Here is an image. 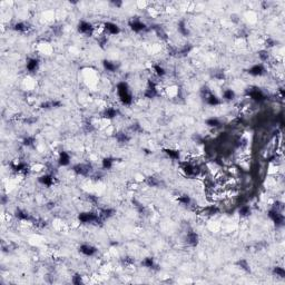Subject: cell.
Segmentation results:
<instances>
[{"label": "cell", "mask_w": 285, "mask_h": 285, "mask_svg": "<svg viewBox=\"0 0 285 285\" xmlns=\"http://www.w3.org/2000/svg\"><path fill=\"white\" fill-rule=\"evenodd\" d=\"M117 92L119 94V98L123 104L125 105H129L133 101V97L130 95V92L128 90V85L126 83H119L117 85Z\"/></svg>", "instance_id": "1"}, {"label": "cell", "mask_w": 285, "mask_h": 285, "mask_svg": "<svg viewBox=\"0 0 285 285\" xmlns=\"http://www.w3.org/2000/svg\"><path fill=\"white\" fill-rule=\"evenodd\" d=\"M78 218L81 223H95V222L99 221V216L96 215L95 213L86 212V213H80Z\"/></svg>", "instance_id": "2"}, {"label": "cell", "mask_w": 285, "mask_h": 285, "mask_svg": "<svg viewBox=\"0 0 285 285\" xmlns=\"http://www.w3.org/2000/svg\"><path fill=\"white\" fill-rule=\"evenodd\" d=\"M268 216L270 218H272V221L275 223L276 226H282L283 223H284V217H283V214H281L278 210H272V211L268 212Z\"/></svg>", "instance_id": "3"}, {"label": "cell", "mask_w": 285, "mask_h": 285, "mask_svg": "<svg viewBox=\"0 0 285 285\" xmlns=\"http://www.w3.org/2000/svg\"><path fill=\"white\" fill-rule=\"evenodd\" d=\"M92 29H94V27L89 23V22L87 21H80L78 25V30L79 32H81V34H86V35H89V34H92Z\"/></svg>", "instance_id": "4"}, {"label": "cell", "mask_w": 285, "mask_h": 285, "mask_svg": "<svg viewBox=\"0 0 285 285\" xmlns=\"http://www.w3.org/2000/svg\"><path fill=\"white\" fill-rule=\"evenodd\" d=\"M74 171L80 175H87L90 171V166L87 164H78V165L74 166Z\"/></svg>", "instance_id": "5"}, {"label": "cell", "mask_w": 285, "mask_h": 285, "mask_svg": "<svg viewBox=\"0 0 285 285\" xmlns=\"http://www.w3.org/2000/svg\"><path fill=\"white\" fill-rule=\"evenodd\" d=\"M129 26H130V28H132L133 30L137 31V32L143 31L145 28H146V25H145L144 22H141V20H137V19L132 20V21L129 22Z\"/></svg>", "instance_id": "6"}, {"label": "cell", "mask_w": 285, "mask_h": 285, "mask_svg": "<svg viewBox=\"0 0 285 285\" xmlns=\"http://www.w3.org/2000/svg\"><path fill=\"white\" fill-rule=\"evenodd\" d=\"M79 251H80L84 255H86V256H92V255H94L95 253H96L97 250L92 245L84 244V245H81L80 247H79Z\"/></svg>", "instance_id": "7"}, {"label": "cell", "mask_w": 285, "mask_h": 285, "mask_svg": "<svg viewBox=\"0 0 285 285\" xmlns=\"http://www.w3.org/2000/svg\"><path fill=\"white\" fill-rule=\"evenodd\" d=\"M248 95L251 96L252 99H254V100L256 101H262L265 99V95H264L263 92H262V90H259V89H253V90H251V92H248Z\"/></svg>", "instance_id": "8"}, {"label": "cell", "mask_w": 285, "mask_h": 285, "mask_svg": "<svg viewBox=\"0 0 285 285\" xmlns=\"http://www.w3.org/2000/svg\"><path fill=\"white\" fill-rule=\"evenodd\" d=\"M264 71H265V69H264L263 65H254L253 67H251L250 69H248V74L252 75V76H261V75L264 74Z\"/></svg>", "instance_id": "9"}, {"label": "cell", "mask_w": 285, "mask_h": 285, "mask_svg": "<svg viewBox=\"0 0 285 285\" xmlns=\"http://www.w3.org/2000/svg\"><path fill=\"white\" fill-rule=\"evenodd\" d=\"M105 29L106 31H108L109 34L111 35H117L119 32V27L116 25V23H113V22H106L105 25Z\"/></svg>", "instance_id": "10"}, {"label": "cell", "mask_w": 285, "mask_h": 285, "mask_svg": "<svg viewBox=\"0 0 285 285\" xmlns=\"http://www.w3.org/2000/svg\"><path fill=\"white\" fill-rule=\"evenodd\" d=\"M69 162H70V156H69V155H68L66 152H62V153H60V155H59V158H58V163H59V165H62V166H66V165H68V164H69Z\"/></svg>", "instance_id": "11"}, {"label": "cell", "mask_w": 285, "mask_h": 285, "mask_svg": "<svg viewBox=\"0 0 285 285\" xmlns=\"http://www.w3.org/2000/svg\"><path fill=\"white\" fill-rule=\"evenodd\" d=\"M186 240H187V243H188L189 245L195 246V245H197V243H198V235L194 232H189L188 234H187Z\"/></svg>", "instance_id": "12"}, {"label": "cell", "mask_w": 285, "mask_h": 285, "mask_svg": "<svg viewBox=\"0 0 285 285\" xmlns=\"http://www.w3.org/2000/svg\"><path fill=\"white\" fill-rule=\"evenodd\" d=\"M39 182L46 186H51L53 183V177L51 175H44L39 177Z\"/></svg>", "instance_id": "13"}, {"label": "cell", "mask_w": 285, "mask_h": 285, "mask_svg": "<svg viewBox=\"0 0 285 285\" xmlns=\"http://www.w3.org/2000/svg\"><path fill=\"white\" fill-rule=\"evenodd\" d=\"M117 114H118L117 109H115V108H107V109H105V111H104V117L108 119H111V118H115V117L117 116Z\"/></svg>", "instance_id": "14"}, {"label": "cell", "mask_w": 285, "mask_h": 285, "mask_svg": "<svg viewBox=\"0 0 285 285\" xmlns=\"http://www.w3.org/2000/svg\"><path fill=\"white\" fill-rule=\"evenodd\" d=\"M38 65H39V62L37 59H30L27 62V69L29 71H36L38 68Z\"/></svg>", "instance_id": "15"}, {"label": "cell", "mask_w": 285, "mask_h": 285, "mask_svg": "<svg viewBox=\"0 0 285 285\" xmlns=\"http://www.w3.org/2000/svg\"><path fill=\"white\" fill-rule=\"evenodd\" d=\"M103 66H104V68L107 71H111V73L117 69V66L113 62H109V60H104L103 62Z\"/></svg>", "instance_id": "16"}, {"label": "cell", "mask_w": 285, "mask_h": 285, "mask_svg": "<svg viewBox=\"0 0 285 285\" xmlns=\"http://www.w3.org/2000/svg\"><path fill=\"white\" fill-rule=\"evenodd\" d=\"M16 217L21 219V221H29V219H30L29 214L25 211H21V210H17V211H16Z\"/></svg>", "instance_id": "17"}, {"label": "cell", "mask_w": 285, "mask_h": 285, "mask_svg": "<svg viewBox=\"0 0 285 285\" xmlns=\"http://www.w3.org/2000/svg\"><path fill=\"white\" fill-rule=\"evenodd\" d=\"M206 98H207V104H208V105L216 106V105H219V104H221L219 99L216 96H215V95H212V94H210V95H208Z\"/></svg>", "instance_id": "18"}, {"label": "cell", "mask_w": 285, "mask_h": 285, "mask_svg": "<svg viewBox=\"0 0 285 285\" xmlns=\"http://www.w3.org/2000/svg\"><path fill=\"white\" fill-rule=\"evenodd\" d=\"M164 152H165V153H166L171 158H173V159H178V158H179V152H178V150H174V149H165Z\"/></svg>", "instance_id": "19"}, {"label": "cell", "mask_w": 285, "mask_h": 285, "mask_svg": "<svg viewBox=\"0 0 285 285\" xmlns=\"http://www.w3.org/2000/svg\"><path fill=\"white\" fill-rule=\"evenodd\" d=\"M178 31H179L183 36H188L189 31H188V29H187V27H186L184 21H180L179 23H178Z\"/></svg>", "instance_id": "20"}, {"label": "cell", "mask_w": 285, "mask_h": 285, "mask_svg": "<svg viewBox=\"0 0 285 285\" xmlns=\"http://www.w3.org/2000/svg\"><path fill=\"white\" fill-rule=\"evenodd\" d=\"M206 125L207 126H210V127H218L219 125H221V122H219L217 118L212 117V118L207 119L206 120Z\"/></svg>", "instance_id": "21"}, {"label": "cell", "mask_w": 285, "mask_h": 285, "mask_svg": "<svg viewBox=\"0 0 285 285\" xmlns=\"http://www.w3.org/2000/svg\"><path fill=\"white\" fill-rule=\"evenodd\" d=\"M223 97L226 100H232V99H234V97H235V92H233L232 89H226V90H224L223 92Z\"/></svg>", "instance_id": "22"}, {"label": "cell", "mask_w": 285, "mask_h": 285, "mask_svg": "<svg viewBox=\"0 0 285 285\" xmlns=\"http://www.w3.org/2000/svg\"><path fill=\"white\" fill-rule=\"evenodd\" d=\"M114 215V211L110 210V208H105V210H101L100 212V217L101 218H108L110 216Z\"/></svg>", "instance_id": "23"}, {"label": "cell", "mask_w": 285, "mask_h": 285, "mask_svg": "<svg viewBox=\"0 0 285 285\" xmlns=\"http://www.w3.org/2000/svg\"><path fill=\"white\" fill-rule=\"evenodd\" d=\"M156 95H157V90H156L154 87L148 88V89L145 92V96L147 97V98H154Z\"/></svg>", "instance_id": "24"}, {"label": "cell", "mask_w": 285, "mask_h": 285, "mask_svg": "<svg viewBox=\"0 0 285 285\" xmlns=\"http://www.w3.org/2000/svg\"><path fill=\"white\" fill-rule=\"evenodd\" d=\"M116 138H117V141H118L119 143H126V141H129V137H128L126 134H124V133H118V134L116 135Z\"/></svg>", "instance_id": "25"}, {"label": "cell", "mask_w": 285, "mask_h": 285, "mask_svg": "<svg viewBox=\"0 0 285 285\" xmlns=\"http://www.w3.org/2000/svg\"><path fill=\"white\" fill-rule=\"evenodd\" d=\"M103 167H104L105 169L111 168V167H113V159H111V158H105V159L103 160Z\"/></svg>", "instance_id": "26"}, {"label": "cell", "mask_w": 285, "mask_h": 285, "mask_svg": "<svg viewBox=\"0 0 285 285\" xmlns=\"http://www.w3.org/2000/svg\"><path fill=\"white\" fill-rule=\"evenodd\" d=\"M184 171L187 174V175H193V174H195V167L192 166V165H189V164H187V165H185L184 166Z\"/></svg>", "instance_id": "27"}, {"label": "cell", "mask_w": 285, "mask_h": 285, "mask_svg": "<svg viewBox=\"0 0 285 285\" xmlns=\"http://www.w3.org/2000/svg\"><path fill=\"white\" fill-rule=\"evenodd\" d=\"M27 29H28V27H27L26 23H23V22H18V23L15 25V30L17 31H26Z\"/></svg>", "instance_id": "28"}, {"label": "cell", "mask_w": 285, "mask_h": 285, "mask_svg": "<svg viewBox=\"0 0 285 285\" xmlns=\"http://www.w3.org/2000/svg\"><path fill=\"white\" fill-rule=\"evenodd\" d=\"M273 273H274L276 276L285 277V271L282 267H274V270H273Z\"/></svg>", "instance_id": "29"}, {"label": "cell", "mask_w": 285, "mask_h": 285, "mask_svg": "<svg viewBox=\"0 0 285 285\" xmlns=\"http://www.w3.org/2000/svg\"><path fill=\"white\" fill-rule=\"evenodd\" d=\"M154 71H155L156 75H158V76H164V75H165V69H164L162 66H159V65H155V66H154Z\"/></svg>", "instance_id": "30"}, {"label": "cell", "mask_w": 285, "mask_h": 285, "mask_svg": "<svg viewBox=\"0 0 285 285\" xmlns=\"http://www.w3.org/2000/svg\"><path fill=\"white\" fill-rule=\"evenodd\" d=\"M143 264H144L146 267H149V268H153L154 267V259H152V257H147V259H144V262H143Z\"/></svg>", "instance_id": "31"}, {"label": "cell", "mask_w": 285, "mask_h": 285, "mask_svg": "<svg viewBox=\"0 0 285 285\" xmlns=\"http://www.w3.org/2000/svg\"><path fill=\"white\" fill-rule=\"evenodd\" d=\"M240 214H241L242 216H247V215H250L251 214V208L248 206L241 207V210H240Z\"/></svg>", "instance_id": "32"}, {"label": "cell", "mask_w": 285, "mask_h": 285, "mask_svg": "<svg viewBox=\"0 0 285 285\" xmlns=\"http://www.w3.org/2000/svg\"><path fill=\"white\" fill-rule=\"evenodd\" d=\"M178 201H179L182 204L187 205V204H189V202H190V198H189L188 196H186V195H183V196H180V197L178 198Z\"/></svg>", "instance_id": "33"}, {"label": "cell", "mask_w": 285, "mask_h": 285, "mask_svg": "<svg viewBox=\"0 0 285 285\" xmlns=\"http://www.w3.org/2000/svg\"><path fill=\"white\" fill-rule=\"evenodd\" d=\"M34 143H35V138L34 137H27V138L23 139V145H26V146H30Z\"/></svg>", "instance_id": "34"}, {"label": "cell", "mask_w": 285, "mask_h": 285, "mask_svg": "<svg viewBox=\"0 0 285 285\" xmlns=\"http://www.w3.org/2000/svg\"><path fill=\"white\" fill-rule=\"evenodd\" d=\"M259 57H261V59L262 60H267L268 59V53L267 51H265V50H262V51H259Z\"/></svg>", "instance_id": "35"}, {"label": "cell", "mask_w": 285, "mask_h": 285, "mask_svg": "<svg viewBox=\"0 0 285 285\" xmlns=\"http://www.w3.org/2000/svg\"><path fill=\"white\" fill-rule=\"evenodd\" d=\"M238 264H240V265H241V267L244 268L245 271H250L248 264H247V262H246V261H241V262H238Z\"/></svg>", "instance_id": "36"}, {"label": "cell", "mask_w": 285, "mask_h": 285, "mask_svg": "<svg viewBox=\"0 0 285 285\" xmlns=\"http://www.w3.org/2000/svg\"><path fill=\"white\" fill-rule=\"evenodd\" d=\"M73 283L77 285L81 284V277L79 276V275H75L74 278H73Z\"/></svg>", "instance_id": "37"}, {"label": "cell", "mask_w": 285, "mask_h": 285, "mask_svg": "<svg viewBox=\"0 0 285 285\" xmlns=\"http://www.w3.org/2000/svg\"><path fill=\"white\" fill-rule=\"evenodd\" d=\"M148 184L152 185V186H157L158 182H157V180H155V178H153V177H149V178H148Z\"/></svg>", "instance_id": "38"}]
</instances>
